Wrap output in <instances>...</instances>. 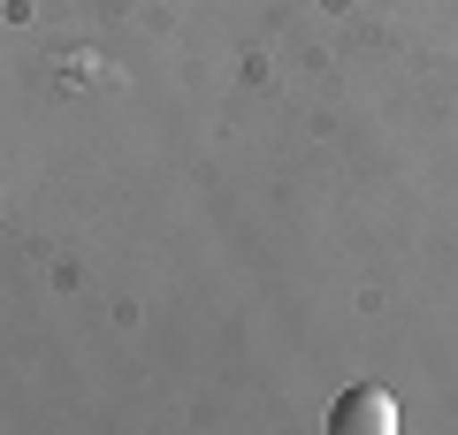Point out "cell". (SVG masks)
<instances>
[{"instance_id": "obj_1", "label": "cell", "mask_w": 458, "mask_h": 435, "mask_svg": "<svg viewBox=\"0 0 458 435\" xmlns=\"http://www.w3.org/2000/svg\"><path fill=\"white\" fill-rule=\"evenodd\" d=\"M328 428H336V435H397V405H390V389H375V382L344 389L336 413H328Z\"/></svg>"}]
</instances>
